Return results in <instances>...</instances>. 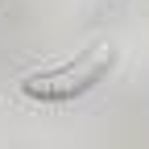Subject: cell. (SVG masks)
<instances>
[{
	"instance_id": "cell-1",
	"label": "cell",
	"mask_w": 149,
	"mask_h": 149,
	"mask_svg": "<svg viewBox=\"0 0 149 149\" xmlns=\"http://www.w3.org/2000/svg\"><path fill=\"white\" fill-rule=\"evenodd\" d=\"M112 62H116V50L108 42H95V46H87L83 54H74V58H66L58 66H46V70L29 74L21 83V91L29 100H42V104H70V100L87 95L95 83H104Z\"/></svg>"
}]
</instances>
